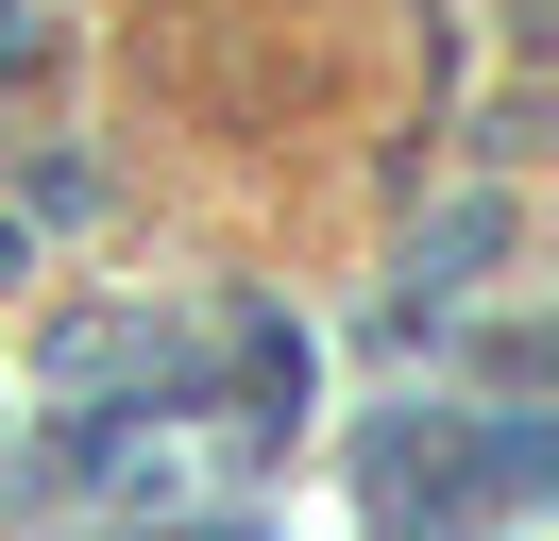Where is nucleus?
I'll use <instances>...</instances> for the list:
<instances>
[{
  "label": "nucleus",
  "instance_id": "nucleus-1",
  "mask_svg": "<svg viewBox=\"0 0 559 541\" xmlns=\"http://www.w3.org/2000/svg\"><path fill=\"white\" fill-rule=\"evenodd\" d=\"M457 473H475V491H543V440H525V423H457ZM373 507H407V457H390V440H373ZM390 541H457V491H424V525H390Z\"/></svg>",
  "mask_w": 559,
  "mask_h": 541
}]
</instances>
